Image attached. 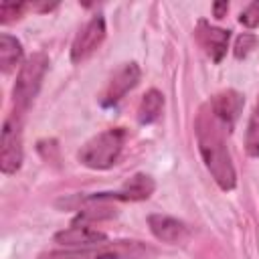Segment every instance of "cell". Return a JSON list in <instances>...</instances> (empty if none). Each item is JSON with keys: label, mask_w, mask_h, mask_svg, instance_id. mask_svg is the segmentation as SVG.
Segmentation results:
<instances>
[{"label": "cell", "mask_w": 259, "mask_h": 259, "mask_svg": "<svg viewBox=\"0 0 259 259\" xmlns=\"http://www.w3.org/2000/svg\"><path fill=\"white\" fill-rule=\"evenodd\" d=\"M148 255L150 249L140 241H115L71 251H49L38 259H146Z\"/></svg>", "instance_id": "3957f363"}, {"label": "cell", "mask_w": 259, "mask_h": 259, "mask_svg": "<svg viewBox=\"0 0 259 259\" xmlns=\"http://www.w3.org/2000/svg\"><path fill=\"white\" fill-rule=\"evenodd\" d=\"M255 45H257V36H255V34H251V32L239 34L237 40H235V47H233L235 59H245V57L255 49Z\"/></svg>", "instance_id": "2e32d148"}, {"label": "cell", "mask_w": 259, "mask_h": 259, "mask_svg": "<svg viewBox=\"0 0 259 259\" xmlns=\"http://www.w3.org/2000/svg\"><path fill=\"white\" fill-rule=\"evenodd\" d=\"M125 130L123 127H111L97 136H93L89 142H85L79 150V162L91 170H107L111 168L123 150L125 144Z\"/></svg>", "instance_id": "7a4b0ae2"}, {"label": "cell", "mask_w": 259, "mask_h": 259, "mask_svg": "<svg viewBox=\"0 0 259 259\" xmlns=\"http://www.w3.org/2000/svg\"><path fill=\"white\" fill-rule=\"evenodd\" d=\"M194 34H196L198 45L204 49V53L214 63H221L223 57H225V53H227V47H229L231 30L219 28V26H210L206 20H198Z\"/></svg>", "instance_id": "30bf717a"}, {"label": "cell", "mask_w": 259, "mask_h": 259, "mask_svg": "<svg viewBox=\"0 0 259 259\" xmlns=\"http://www.w3.org/2000/svg\"><path fill=\"white\" fill-rule=\"evenodd\" d=\"M47 69H49V57L45 53H34L24 61V65L18 71L14 91H12L14 111L24 113L30 107V103L34 101V97H36V93L42 85Z\"/></svg>", "instance_id": "277c9868"}, {"label": "cell", "mask_w": 259, "mask_h": 259, "mask_svg": "<svg viewBox=\"0 0 259 259\" xmlns=\"http://www.w3.org/2000/svg\"><path fill=\"white\" fill-rule=\"evenodd\" d=\"M22 164V113L12 111L2 127L0 140V170L14 174Z\"/></svg>", "instance_id": "5b68a950"}, {"label": "cell", "mask_w": 259, "mask_h": 259, "mask_svg": "<svg viewBox=\"0 0 259 259\" xmlns=\"http://www.w3.org/2000/svg\"><path fill=\"white\" fill-rule=\"evenodd\" d=\"M243 105H245V99L235 89H225L210 99V109H212L214 117L219 119V123L223 127H227V132H233V127L243 111Z\"/></svg>", "instance_id": "9c48e42d"}, {"label": "cell", "mask_w": 259, "mask_h": 259, "mask_svg": "<svg viewBox=\"0 0 259 259\" xmlns=\"http://www.w3.org/2000/svg\"><path fill=\"white\" fill-rule=\"evenodd\" d=\"M212 12H214V18H225L229 12V2H214Z\"/></svg>", "instance_id": "d6986e66"}, {"label": "cell", "mask_w": 259, "mask_h": 259, "mask_svg": "<svg viewBox=\"0 0 259 259\" xmlns=\"http://www.w3.org/2000/svg\"><path fill=\"white\" fill-rule=\"evenodd\" d=\"M103 38H105V18L101 14H95L77 32V36H75V40L71 45V61L73 63L87 61L99 49Z\"/></svg>", "instance_id": "52a82bcc"}, {"label": "cell", "mask_w": 259, "mask_h": 259, "mask_svg": "<svg viewBox=\"0 0 259 259\" xmlns=\"http://www.w3.org/2000/svg\"><path fill=\"white\" fill-rule=\"evenodd\" d=\"M148 227L152 231V235L158 239V241H164V243H182L188 235V227L174 219V217H168V214H150L148 217Z\"/></svg>", "instance_id": "8fae6325"}, {"label": "cell", "mask_w": 259, "mask_h": 259, "mask_svg": "<svg viewBox=\"0 0 259 259\" xmlns=\"http://www.w3.org/2000/svg\"><path fill=\"white\" fill-rule=\"evenodd\" d=\"M164 109V95L158 91V89H150L146 91V95L142 97L140 101V107H138V121L142 125L146 123H152L160 117Z\"/></svg>", "instance_id": "4fadbf2b"}, {"label": "cell", "mask_w": 259, "mask_h": 259, "mask_svg": "<svg viewBox=\"0 0 259 259\" xmlns=\"http://www.w3.org/2000/svg\"><path fill=\"white\" fill-rule=\"evenodd\" d=\"M140 77H142V71H140V67H138L136 63H125V65H121V67L113 73V77L109 79L107 87L103 89V93H101V97H99V103H101L103 107H113V105H117V103L125 97V93L132 91V89L140 83Z\"/></svg>", "instance_id": "ba28073f"}, {"label": "cell", "mask_w": 259, "mask_h": 259, "mask_svg": "<svg viewBox=\"0 0 259 259\" xmlns=\"http://www.w3.org/2000/svg\"><path fill=\"white\" fill-rule=\"evenodd\" d=\"M194 132H196L198 152L204 160V166L212 174L214 182L223 190H233L237 186V172L231 162L229 148L225 144L223 125L214 117L210 103L200 105L196 113V121H194Z\"/></svg>", "instance_id": "6da1fadb"}, {"label": "cell", "mask_w": 259, "mask_h": 259, "mask_svg": "<svg viewBox=\"0 0 259 259\" xmlns=\"http://www.w3.org/2000/svg\"><path fill=\"white\" fill-rule=\"evenodd\" d=\"M156 188V182L152 176L148 174H134L125 184L123 188L115 190V192H95V194H87V196H79V202L85 204V202H111V200H146L152 196Z\"/></svg>", "instance_id": "8992f818"}, {"label": "cell", "mask_w": 259, "mask_h": 259, "mask_svg": "<svg viewBox=\"0 0 259 259\" xmlns=\"http://www.w3.org/2000/svg\"><path fill=\"white\" fill-rule=\"evenodd\" d=\"M55 243L65 245V247H93V245H101L107 243L105 233L85 227V225H73L69 229H63L59 233H55Z\"/></svg>", "instance_id": "7c38bea8"}, {"label": "cell", "mask_w": 259, "mask_h": 259, "mask_svg": "<svg viewBox=\"0 0 259 259\" xmlns=\"http://www.w3.org/2000/svg\"><path fill=\"white\" fill-rule=\"evenodd\" d=\"M22 59V45L16 36L2 32L0 34V67L4 73L12 71L16 63Z\"/></svg>", "instance_id": "5bb4252c"}, {"label": "cell", "mask_w": 259, "mask_h": 259, "mask_svg": "<svg viewBox=\"0 0 259 259\" xmlns=\"http://www.w3.org/2000/svg\"><path fill=\"white\" fill-rule=\"evenodd\" d=\"M239 22L245 24L247 28H255L259 24V0H255L243 8V12L239 14Z\"/></svg>", "instance_id": "ac0fdd59"}, {"label": "cell", "mask_w": 259, "mask_h": 259, "mask_svg": "<svg viewBox=\"0 0 259 259\" xmlns=\"http://www.w3.org/2000/svg\"><path fill=\"white\" fill-rule=\"evenodd\" d=\"M24 10H26V4L24 2H2L0 4V22L2 24H8V22L20 18Z\"/></svg>", "instance_id": "e0dca14e"}, {"label": "cell", "mask_w": 259, "mask_h": 259, "mask_svg": "<svg viewBox=\"0 0 259 259\" xmlns=\"http://www.w3.org/2000/svg\"><path fill=\"white\" fill-rule=\"evenodd\" d=\"M245 150L249 156L257 158L259 156V103L255 105L249 123H247V134H245Z\"/></svg>", "instance_id": "9a60e30c"}]
</instances>
